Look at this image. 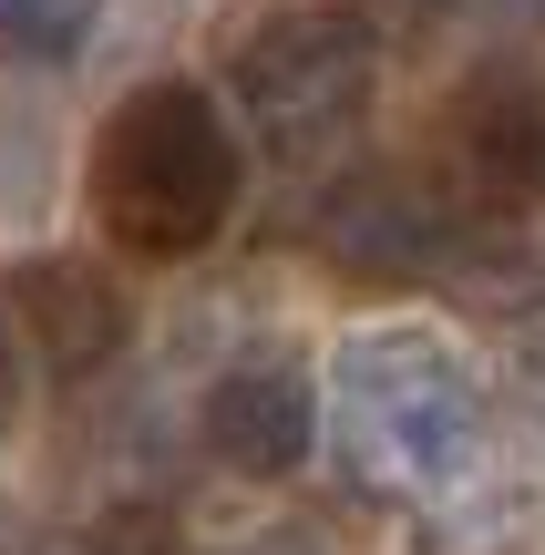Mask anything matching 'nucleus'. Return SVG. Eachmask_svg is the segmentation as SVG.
<instances>
[{
    "label": "nucleus",
    "mask_w": 545,
    "mask_h": 555,
    "mask_svg": "<svg viewBox=\"0 0 545 555\" xmlns=\"http://www.w3.org/2000/svg\"><path fill=\"white\" fill-rule=\"evenodd\" d=\"M247 196V144L206 82H134L93 134V227L144 268L206 258Z\"/></svg>",
    "instance_id": "f257e3e1"
},
{
    "label": "nucleus",
    "mask_w": 545,
    "mask_h": 555,
    "mask_svg": "<svg viewBox=\"0 0 545 555\" xmlns=\"http://www.w3.org/2000/svg\"><path fill=\"white\" fill-rule=\"evenodd\" d=\"M329 412L381 494H453L484 463V380L443 330H350L329 360Z\"/></svg>",
    "instance_id": "f03ea898"
},
{
    "label": "nucleus",
    "mask_w": 545,
    "mask_h": 555,
    "mask_svg": "<svg viewBox=\"0 0 545 555\" xmlns=\"http://www.w3.org/2000/svg\"><path fill=\"white\" fill-rule=\"evenodd\" d=\"M381 93V31L340 0L278 11L226 52V103L268 165H329Z\"/></svg>",
    "instance_id": "7ed1b4c3"
},
{
    "label": "nucleus",
    "mask_w": 545,
    "mask_h": 555,
    "mask_svg": "<svg viewBox=\"0 0 545 555\" xmlns=\"http://www.w3.org/2000/svg\"><path fill=\"white\" fill-rule=\"evenodd\" d=\"M0 309H11L21 350L41 360L52 380H93L124 360V339H134V309H124L114 268L103 258H73V247H52V258H21L0 278Z\"/></svg>",
    "instance_id": "20e7f679"
},
{
    "label": "nucleus",
    "mask_w": 545,
    "mask_h": 555,
    "mask_svg": "<svg viewBox=\"0 0 545 555\" xmlns=\"http://www.w3.org/2000/svg\"><path fill=\"white\" fill-rule=\"evenodd\" d=\"M320 237L340 268H371V278H423L464 247V217L443 206V185L402 176V165H361V176L329 185L320 206Z\"/></svg>",
    "instance_id": "39448f33"
},
{
    "label": "nucleus",
    "mask_w": 545,
    "mask_h": 555,
    "mask_svg": "<svg viewBox=\"0 0 545 555\" xmlns=\"http://www.w3.org/2000/svg\"><path fill=\"white\" fill-rule=\"evenodd\" d=\"M309 442H320V391H309L288 360H247V371H226L217 391H206V453H217L226 474L278 483V474L309 463Z\"/></svg>",
    "instance_id": "423d86ee"
},
{
    "label": "nucleus",
    "mask_w": 545,
    "mask_h": 555,
    "mask_svg": "<svg viewBox=\"0 0 545 555\" xmlns=\"http://www.w3.org/2000/svg\"><path fill=\"white\" fill-rule=\"evenodd\" d=\"M103 0H0V62H73Z\"/></svg>",
    "instance_id": "0eeeda50"
},
{
    "label": "nucleus",
    "mask_w": 545,
    "mask_h": 555,
    "mask_svg": "<svg viewBox=\"0 0 545 555\" xmlns=\"http://www.w3.org/2000/svg\"><path fill=\"white\" fill-rule=\"evenodd\" d=\"M21 401H31V350H21L11 309H0V433H11V422H21Z\"/></svg>",
    "instance_id": "6e6552de"
},
{
    "label": "nucleus",
    "mask_w": 545,
    "mask_h": 555,
    "mask_svg": "<svg viewBox=\"0 0 545 555\" xmlns=\"http://www.w3.org/2000/svg\"><path fill=\"white\" fill-rule=\"evenodd\" d=\"M226 555H320L309 535H247V545H226Z\"/></svg>",
    "instance_id": "1a4fd4ad"
},
{
    "label": "nucleus",
    "mask_w": 545,
    "mask_h": 555,
    "mask_svg": "<svg viewBox=\"0 0 545 555\" xmlns=\"http://www.w3.org/2000/svg\"><path fill=\"white\" fill-rule=\"evenodd\" d=\"M52 555H114V545H93V535H73V545H52Z\"/></svg>",
    "instance_id": "9d476101"
}]
</instances>
